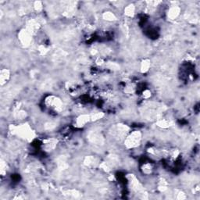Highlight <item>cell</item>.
<instances>
[{"instance_id":"cell-1","label":"cell","mask_w":200,"mask_h":200,"mask_svg":"<svg viewBox=\"0 0 200 200\" xmlns=\"http://www.w3.org/2000/svg\"><path fill=\"white\" fill-rule=\"evenodd\" d=\"M141 138V135L139 131H133L127 137L126 140L124 141V143H125V145L128 148H135V147H137L139 145Z\"/></svg>"},{"instance_id":"cell-2","label":"cell","mask_w":200,"mask_h":200,"mask_svg":"<svg viewBox=\"0 0 200 200\" xmlns=\"http://www.w3.org/2000/svg\"><path fill=\"white\" fill-rule=\"evenodd\" d=\"M18 38L24 46H28L32 41V34L27 29L22 30L20 31L19 35H18Z\"/></svg>"},{"instance_id":"cell-3","label":"cell","mask_w":200,"mask_h":200,"mask_svg":"<svg viewBox=\"0 0 200 200\" xmlns=\"http://www.w3.org/2000/svg\"><path fill=\"white\" fill-rule=\"evenodd\" d=\"M46 104L48 107L51 109H53L54 110L59 111L62 109L63 102L59 98L56 96H49L46 99Z\"/></svg>"},{"instance_id":"cell-4","label":"cell","mask_w":200,"mask_h":200,"mask_svg":"<svg viewBox=\"0 0 200 200\" xmlns=\"http://www.w3.org/2000/svg\"><path fill=\"white\" fill-rule=\"evenodd\" d=\"M10 71L6 69H3L1 71V74H0V81H1V85H5L7 81L10 78Z\"/></svg>"},{"instance_id":"cell-5","label":"cell","mask_w":200,"mask_h":200,"mask_svg":"<svg viewBox=\"0 0 200 200\" xmlns=\"http://www.w3.org/2000/svg\"><path fill=\"white\" fill-rule=\"evenodd\" d=\"M180 9L177 6L171 7V9L168 11V17L171 18V20H174L175 18L178 17V16L179 15Z\"/></svg>"},{"instance_id":"cell-6","label":"cell","mask_w":200,"mask_h":200,"mask_svg":"<svg viewBox=\"0 0 200 200\" xmlns=\"http://www.w3.org/2000/svg\"><path fill=\"white\" fill-rule=\"evenodd\" d=\"M91 117L88 115H81L77 120V124L78 126L82 127L87 124L90 121Z\"/></svg>"},{"instance_id":"cell-7","label":"cell","mask_w":200,"mask_h":200,"mask_svg":"<svg viewBox=\"0 0 200 200\" xmlns=\"http://www.w3.org/2000/svg\"><path fill=\"white\" fill-rule=\"evenodd\" d=\"M135 8L134 6L130 5L124 9V13L128 17H132L134 15V13H135Z\"/></svg>"},{"instance_id":"cell-8","label":"cell","mask_w":200,"mask_h":200,"mask_svg":"<svg viewBox=\"0 0 200 200\" xmlns=\"http://www.w3.org/2000/svg\"><path fill=\"white\" fill-rule=\"evenodd\" d=\"M150 67V61L149 60H144L143 62L141 63V72H146L148 71Z\"/></svg>"},{"instance_id":"cell-9","label":"cell","mask_w":200,"mask_h":200,"mask_svg":"<svg viewBox=\"0 0 200 200\" xmlns=\"http://www.w3.org/2000/svg\"><path fill=\"white\" fill-rule=\"evenodd\" d=\"M103 17L104 19L109 21H113L116 19L115 15L111 12H106L105 13L103 14Z\"/></svg>"}]
</instances>
